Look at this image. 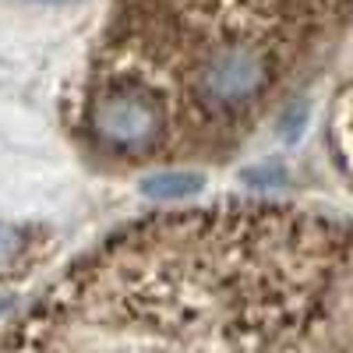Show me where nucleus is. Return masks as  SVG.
<instances>
[{"mask_svg":"<svg viewBox=\"0 0 353 353\" xmlns=\"http://www.w3.org/2000/svg\"><path fill=\"white\" fill-rule=\"evenodd\" d=\"M0 353H350V237L329 216L205 209L74 261Z\"/></svg>","mask_w":353,"mask_h":353,"instance_id":"nucleus-1","label":"nucleus"},{"mask_svg":"<svg viewBox=\"0 0 353 353\" xmlns=\"http://www.w3.org/2000/svg\"><path fill=\"white\" fill-rule=\"evenodd\" d=\"M332 138H336V159H339V170H346V96H339Z\"/></svg>","mask_w":353,"mask_h":353,"instance_id":"nucleus-4","label":"nucleus"},{"mask_svg":"<svg viewBox=\"0 0 353 353\" xmlns=\"http://www.w3.org/2000/svg\"><path fill=\"white\" fill-rule=\"evenodd\" d=\"M141 194L156 201H188L205 191V176L198 170H159L141 176Z\"/></svg>","mask_w":353,"mask_h":353,"instance_id":"nucleus-3","label":"nucleus"},{"mask_svg":"<svg viewBox=\"0 0 353 353\" xmlns=\"http://www.w3.org/2000/svg\"><path fill=\"white\" fill-rule=\"evenodd\" d=\"M32 4H81V0H32Z\"/></svg>","mask_w":353,"mask_h":353,"instance_id":"nucleus-5","label":"nucleus"},{"mask_svg":"<svg viewBox=\"0 0 353 353\" xmlns=\"http://www.w3.org/2000/svg\"><path fill=\"white\" fill-rule=\"evenodd\" d=\"M46 248H50V237L43 226L0 223V286L32 272L43 261Z\"/></svg>","mask_w":353,"mask_h":353,"instance_id":"nucleus-2","label":"nucleus"}]
</instances>
